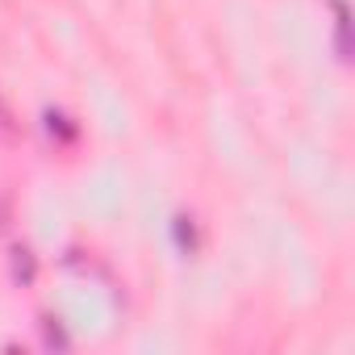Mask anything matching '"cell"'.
Masks as SVG:
<instances>
[{"label":"cell","instance_id":"6da1fadb","mask_svg":"<svg viewBox=\"0 0 355 355\" xmlns=\"http://www.w3.org/2000/svg\"><path fill=\"white\" fill-rule=\"evenodd\" d=\"M13 276H17V280H30V276H34V259H30V251H21V247L13 251Z\"/></svg>","mask_w":355,"mask_h":355},{"label":"cell","instance_id":"7a4b0ae2","mask_svg":"<svg viewBox=\"0 0 355 355\" xmlns=\"http://www.w3.org/2000/svg\"><path fill=\"white\" fill-rule=\"evenodd\" d=\"M175 243H180L184 251H193V247H197V239H193V226H189V218H175Z\"/></svg>","mask_w":355,"mask_h":355}]
</instances>
